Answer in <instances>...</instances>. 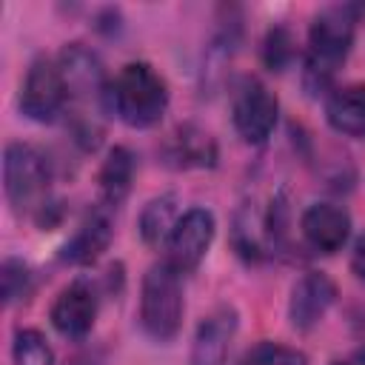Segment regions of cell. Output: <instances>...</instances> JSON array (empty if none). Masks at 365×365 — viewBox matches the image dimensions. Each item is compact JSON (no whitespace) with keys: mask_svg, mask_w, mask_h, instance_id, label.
I'll list each match as a JSON object with an SVG mask.
<instances>
[{"mask_svg":"<svg viewBox=\"0 0 365 365\" xmlns=\"http://www.w3.org/2000/svg\"><path fill=\"white\" fill-rule=\"evenodd\" d=\"M356 31L354 6H325L314 14L308 29V54H305V88L319 94L331 86L336 68L345 63Z\"/></svg>","mask_w":365,"mask_h":365,"instance_id":"obj_1","label":"cell"},{"mask_svg":"<svg viewBox=\"0 0 365 365\" xmlns=\"http://www.w3.org/2000/svg\"><path fill=\"white\" fill-rule=\"evenodd\" d=\"M106 106L125 125L151 128L168 108V86L148 63H125L106 88Z\"/></svg>","mask_w":365,"mask_h":365,"instance_id":"obj_2","label":"cell"},{"mask_svg":"<svg viewBox=\"0 0 365 365\" xmlns=\"http://www.w3.org/2000/svg\"><path fill=\"white\" fill-rule=\"evenodd\" d=\"M182 311H185V302H182L180 274L165 259L154 262L145 271L143 291H140V325H143V331L157 342H168L180 334Z\"/></svg>","mask_w":365,"mask_h":365,"instance_id":"obj_3","label":"cell"},{"mask_svg":"<svg viewBox=\"0 0 365 365\" xmlns=\"http://www.w3.org/2000/svg\"><path fill=\"white\" fill-rule=\"evenodd\" d=\"M51 168L46 154L31 143H9L3 151V188L9 205L23 214H37L48 202Z\"/></svg>","mask_w":365,"mask_h":365,"instance_id":"obj_4","label":"cell"},{"mask_svg":"<svg viewBox=\"0 0 365 365\" xmlns=\"http://www.w3.org/2000/svg\"><path fill=\"white\" fill-rule=\"evenodd\" d=\"M277 114H279V103L277 94L257 77H242L234 88V100H231V117H234V128L237 134L248 143V145H262L274 125H277Z\"/></svg>","mask_w":365,"mask_h":365,"instance_id":"obj_5","label":"cell"},{"mask_svg":"<svg viewBox=\"0 0 365 365\" xmlns=\"http://www.w3.org/2000/svg\"><path fill=\"white\" fill-rule=\"evenodd\" d=\"M66 100H68V88L57 60L46 54L34 57L20 88V111L34 123H51L63 111Z\"/></svg>","mask_w":365,"mask_h":365,"instance_id":"obj_6","label":"cell"},{"mask_svg":"<svg viewBox=\"0 0 365 365\" xmlns=\"http://www.w3.org/2000/svg\"><path fill=\"white\" fill-rule=\"evenodd\" d=\"M217 222L208 208H188L165 240V262L177 274L194 271L211 248Z\"/></svg>","mask_w":365,"mask_h":365,"instance_id":"obj_7","label":"cell"},{"mask_svg":"<svg viewBox=\"0 0 365 365\" xmlns=\"http://www.w3.org/2000/svg\"><path fill=\"white\" fill-rule=\"evenodd\" d=\"M336 302V285L328 274L322 271H308L302 274L294 288H291V299H288V319L291 328L297 331H311L325 314L328 308Z\"/></svg>","mask_w":365,"mask_h":365,"instance_id":"obj_8","label":"cell"},{"mask_svg":"<svg viewBox=\"0 0 365 365\" xmlns=\"http://www.w3.org/2000/svg\"><path fill=\"white\" fill-rule=\"evenodd\" d=\"M51 325L68 336V339H83L97 319V294L86 279H74L71 285H66L54 302H51Z\"/></svg>","mask_w":365,"mask_h":365,"instance_id":"obj_9","label":"cell"},{"mask_svg":"<svg viewBox=\"0 0 365 365\" xmlns=\"http://www.w3.org/2000/svg\"><path fill=\"white\" fill-rule=\"evenodd\" d=\"M234 334H237L234 305H217L214 311H208L197 325L188 365H225Z\"/></svg>","mask_w":365,"mask_h":365,"instance_id":"obj_10","label":"cell"},{"mask_svg":"<svg viewBox=\"0 0 365 365\" xmlns=\"http://www.w3.org/2000/svg\"><path fill=\"white\" fill-rule=\"evenodd\" d=\"M60 74L66 80L68 97L74 100H91V97H103L106 100V74H103V63L100 57L83 46V43H66L60 57H57Z\"/></svg>","mask_w":365,"mask_h":365,"instance_id":"obj_11","label":"cell"},{"mask_svg":"<svg viewBox=\"0 0 365 365\" xmlns=\"http://www.w3.org/2000/svg\"><path fill=\"white\" fill-rule=\"evenodd\" d=\"M299 231L314 251L334 254L345 245L351 234V214L336 202H314L302 211Z\"/></svg>","mask_w":365,"mask_h":365,"instance_id":"obj_12","label":"cell"},{"mask_svg":"<svg viewBox=\"0 0 365 365\" xmlns=\"http://www.w3.org/2000/svg\"><path fill=\"white\" fill-rule=\"evenodd\" d=\"M163 157L171 168H214L217 143L205 128L194 123H182L163 143Z\"/></svg>","mask_w":365,"mask_h":365,"instance_id":"obj_13","label":"cell"},{"mask_svg":"<svg viewBox=\"0 0 365 365\" xmlns=\"http://www.w3.org/2000/svg\"><path fill=\"white\" fill-rule=\"evenodd\" d=\"M114 237V225H111V208L100 205L94 211L86 214V220L77 225V231L71 234V240L63 245L60 259L68 265H88L94 262L111 242Z\"/></svg>","mask_w":365,"mask_h":365,"instance_id":"obj_14","label":"cell"},{"mask_svg":"<svg viewBox=\"0 0 365 365\" xmlns=\"http://www.w3.org/2000/svg\"><path fill=\"white\" fill-rule=\"evenodd\" d=\"M325 117L334 131L365 140V86L354 83L331 91L325 103Z\"/></svg>","mask_w":365,"mask_h":365,"instance_id":"obj_15","label":"cell"},{"mask_svg":"<svg viewBox=\"0 0 365 365\" xmlns=\"http://www.w3.org/2000/svg\"><path fill=\"white\" fill-rule=\"evenodd\" d=\"M134 171H137L134 154L128 148H123V145H114L108 151V157L103 160L100 174H97L100 197H103V205L106 208H117L128 197L131 182H134Z\"/></svg>","mask_w":365,"mask_h":365,"instance_id":"obj_16","label":"cell"},{"mask_svg":"<svg viewBox=\"0 0 365 365\" xmlns=\"http://www.w3.org/2000/svg\"><path fill=\"white\" fill-rule=\"evenodd\" d=\"M174 225H177V197L163 194V197H154L145 202V208L140 211L137 231L145 245H160L163 240H168Z\"/></svg>","mask_w":365,"mask_h":365,"instance_id":"obj_17","label":"cell"},{"mask_svg":"<svg viewBox=\"0 0 365 365\" xmlns=\"http://www.w3.org/2000/svg\"><path fill=\"white\" fill-rule=\"evenodd\" d=\"M14 365H54V351L48 339L34 328H20L11 342Z\"/></svg>","mask_w":365,"mask_h":365,"instance_id":"obj_18","label":"cell"},{"mask_svg":"<svg viewBox=\"0 0 365 365\" xmlns=\"http://www.w3.org/2000/svg\"><path fill=\"white\" fill-rule=\"evenodd\" d=\"M240 365H308L305 354L291 348V345H282V342H271V339H262L257 345H251Z\"/></svg>","mask_w":365,"mask_h":365,"instance_id":"obj_19","label":"cell"},{"mask_svg":"<svg viewBox=\"0 0 365 365\" xmlns=\"http://www.w3.org/2000/svg\"><path fill=\"white\" fill-rule=\"evenodd\" d=\"M0 282H3V302L6 305H14L20 302L29 288H31V271L23 259L17 257H6L3 259V268H0Z\"/></svg>","mask_w":365,"mask_h":365,"instance_id":"obj_20","label":"cell"},{"mask_svg":"<svg viewBox=\"0 0 365 365\" xmlns=\"http://www.w3.org/2000/svg\"><path fill=\"white\" fill-rule=\"evenodd\" d=\"M294 54H297V48H294V37H291L288 29L277 26V29H271V31L265 34L262 60H265V66H268L271 71H282V68H288V63L294 60Z\"/></svg>","mask_w":365,"mask_h":365,"instance_id":"obj_21","label":"cell"},{"mask_svg":"<svg viewBox=\"0 0 365 365\" xmlns=\"http://www.w3.org/2000/svg\"><path fill=\"white\" fill-rule=\"evenodd\" d=\"M351 271L356 279L365 282V234L354 242V251H351Z\"/></svg>","mask_w":365,"mask_h":365,"instance_id":"obj_22","label":"cell"},{"mask_svg":"<svg viewBox=\"0 0 365 365\" xmlns=\"http://www.w3.org/2000/svg\"><path fill=\"white\" fill-rule=\"evenodd\" d=\"M334 365H365V348H356L354 354H348L345 359H339Z\"/></svg>","mask_w":365,"mask_h":365,"instance_id":"obj_23","label":"cell"}]
</instances>
